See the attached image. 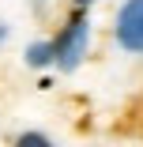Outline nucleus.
I'll return each instance as SVG.
<instances>
[{"instance_id":"5","label":"nucleus","mask_w":143,"mask_h":147,"mask_svg":"<svg viewBox=\"0 0 143 147\" xmlns=\"http://www.w3.org/2000/svg\"><path fill=\"white\" fill-rule=\"evenodd\" d=\"M75 4H91V0H75Z\"/></svg>"},{"instance_id":"4","label":"nucleus","mask_w":143,"mask_h":147,"mask_svg":"<svg viewBox=\"0 0 143 147\" xmlns=\"http://www.w3.org/2000/svg\"><path fill=\"white\" fill-rule=\"evenodd\" d=\"M19 143L26 147V143H49V140H45V136H38V132H30V136H19Z\"/></svg>"},{"instance_id":"6","label":"nucleus","mask_w":143,"mask_h":147,"mask_svg":"<svg viewBox=\"0 0 143 147\" xmlns=\"http://www.w3.org/2000/svg\"><path fill=\"white\" fill-rule=\"evenodd\" d=\"M0 38H4V26H0Z\"/></svg>"},{"instance_id":"2","label":"nucleus","mask_w":143,"mask_h":147,"mask_svg":"<svg viewBox=\"0 0 143 147\" xmlns=\"http://www.w3.org/2000/svg\"><path fill=\"white\" fill-rule=\"evenodd\" d=\"M83 49H87V19L75 15V19L64 26V34L56 38V57H60V68H75L79 57H83Z\"/></svg>"},{"instance_id":"3","label":"nucleus","mask_w":143,"mask_h":147,"mask_svg":"<svg viewBox=\"0 0 143 147\" xmlns=\"http://www.w3.org/2000/svg\"><path fill=\"white\" fill-rule=\"evenodd\" d=\"M26 61H30L34 68L56 61V42H38V45H30V49H26Z\"/></svg>"},{"instance_id":"1","label":"nucleus","mask_w":143,"mask_h":147,"mask_svg":"<svg viewBox=\"0 0 143 147\" xmlns=\"http://www.w3.org/2000/svg\"><path fill=\"white\" fill-rule=\"evenodd\" d=\"M117 42L128 53H143V0H128L117 15Z\"/></svg>"}]
</instances>
